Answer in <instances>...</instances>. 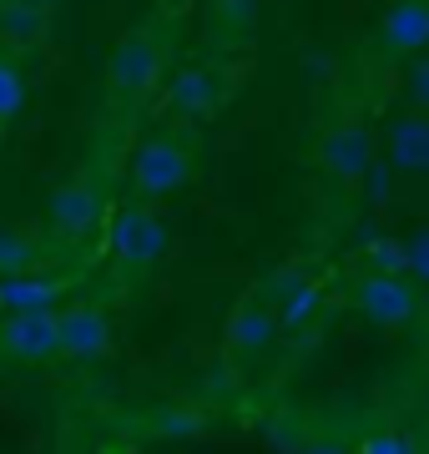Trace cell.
<instances>
[{
    "label": "cell",
    "mask_w": 429,
    "mask_h": 454,
    "mask_svg": "<svg viewBox=\"0 0 429 454\" xmlns=\"http://www.w3.org/2000/svg\"><path fill=\"white\" fill-rule=\"evenodd\" d=\"M354 309L374 328H404L419 318L425 293H419V283L410 273H363L354 283Z\"/></svg>",
    "instance_id": "obj_1"
},
{
    "label": "cell",
    "mask_w": 429,
    "mask_h": 454,
    "mask_svg": "<svg viewBox=\"0 0 429 454\" xmlns=\"http://www.w3.org/2000/svg\"><path fill=\"white\" fill-rule=\"evenodd\" d=\"M167 247H172V232L147 202H132V207H121L112 217V258L121 268H136V273H147L157 262L167 258Z\"/></svg>",
    "instance_id": "obj_2"
},
{
    "label": "cell",
    "mask_w": 429,
    "mask_h": 454,
    "mask_svg": "<svg viewBox=\"0 0 429 454\" xmlns=\"http://www.w3.org/2000/svg\"><path fill=\"white\" fill-rule=\"evenodd\" d=\"M192 182V152L172 137H152V142L136 146L132 157V192L142 202H157V197H172Z\"/></svg>",
    "instance_id": "obj_3"
},
{
    "label": "cell",
    "mask_w": 429,
    "mask_h": 454,
    "mask_svg": "<svg viewBox=\"0 0 429 454\" xmlns=\"http://www.w3.org/2000/svg\"><path fill=\"white\" fill-rule=\"evenodd\" d=\"M157 82H162V41L152 31H132L121 35L112 51V86L121 91V97H147V91H157Z\"/></svg>",
    "instance_id": "obj_4"
},
{
    "label": "cell",
    "mask_w": 429,
    "mask_h": 454,
    "mask_svg": "<svg viewBox=\"0 0 429 454\" xmlns=\"http://www.w3.org/2000/svg\"><path fill=\"white\" fill-rule=\"evenodd\" d=\"M101 212H106V202H101L97 182L71 177V182H61V187L51 192V202H46V223H51V232H56V238L76 243V238H86V232H97Z\"/></svg>",
    "instance_id": "obj_5"
},
{
    "label": "cell",
    "mask_w": 429,
    "mask_h": 454,
    "mask_svg": "<svg viewBox=\"0 0 429 454\" xmlns=\"http://www.w3.org/2000/svg\"><path fill=\"white\" fill-rule=\"evenodd\" d=\"M0 348L11 358H26V364H41V358L61 354V313L41 309V313H11L0 324Z\"/></svg>",
    "instance_id": "obj_6"
},
{
    "label": "cell",
    "mask_w": 429,
    "mask_h": 454,
    "mask_svg": "<svg viewBox=\"0 0 429 454\" xmlns=\"http://www.w3.org/2000/svg\"><path fill=\"white\" fill-rule=\"evenodd\" d=\"M318 162L329 172L333 182H359L374 172V142H369V131L359 121H339V127L324 131V142H318Z\"/></svg>",
    "instance_id": "obj_7"
},
{
    "label": "cell",
    "mask_w": 429,
    "mask_h": 454,
    "mask_svg": "<svg viewBox=\"0 0 429 454\" xmlns=\"http://www.w3.org/2000/svg\"><path fill=\"white\" fill-rule=\"evenodd\" d=\"M112 333H116L112 318L97 303H71L61 313V354L76 358V364H91V358L112 354Z\"/></svg>",
    "instance_id": "obj_8"
},
{
    "label": "cell",
    "mask_w": 429,
    "mask_h": 454,
    "mask_svg": "<svg viewBox=\"0 0 429 454\" xmlns=\"http://www.w3.org/2000/svg\"><path fill=\"white\" fill-rule=\"evenodd\" d=\"M167 106L177 116H187V121L213 116L217 106H222V76L207 71V66H187V71H177L172 86H167Z\"/></svg>",
    "instance_id": "obj_9"
},
{
    "label": "cell",
    "mask_w": 429,
    "mask_h": 454,
    "mask_svg": "<svg viewBox=\"0 0 429 454\" xmlns=\"http://www.w3.org/2000/svg\"><path fill=\"white\" fill-rule=\"evenodd\" d=\"M379 41L389 56H419V51H429V0H394L384 11Z\"/></svg>",
    "instance_id": "obj_10"
},
{
    "label": "cell",
    "mask_w": 429,
    "mask_h": 454,
    "mask_svg": "<svg viewBox=\"0 0 429 454\" xmlns=\"http://www.w3.org/2000/svg\"><path fill=\"white\" fill-rule=\"evenodd\" d=\"M389 167L399 177H429V112H404L389 127Z\"/></svg>",
    "instance_id": "obj_11"
},
{
    "label": "cell",
    "mask_w": 429,
    "mask_h": 454,
    "mask_svg": "<svg viewBox=\"0 0 429 454\" xmlns=\"http://www.w3.org/2000/svg\"><path fill=\"white\" fill-rule=\"evenodd\" d=\"M278 333H283V324L268 303H243V309L228 318V348L232 354H263Z\"/></svg>",
    "instance_id": "obj_12"
},
{
    "label": "cell",
    "mask_w": 429,
    "mask_h": 454,
    "mask_svg": "<svg viewBox=\"0 0 429 454\" xmlns=\"http://www.w3.org/2000/svg\"><path fill=\"white\" fill-rule=\"evenodd\" d=\"M61 293L66 288H61L56 278H35V273L0 278V309L5 313H41V309H56Z\"/></svg>",
    "instance_id": "obj_13"
},
{
    "label": "cell",
    "mask_w": 429,
    "mask_h": 454,
    "mask_svg": "<svg viewBox=\"0 0 429 454\" xmlns=\"http://www.w3.org/2000/svg\"><path fill=\"white\" fill-rule=\"evenodd\" d=\"M318 309H324V288L303 278V283H298V288L278 303V324H283V333H298L303 324H314V313H318Z\"/></svg>",
    "instance_id": "obj_14"
},
{
    "label": "cell",
    "mask_w": 429,
    "mask_h": 454,
    "mask_svg": "<svg viewBox=\"0 0 429 454\" xmlns=\"http://www.w3.org/2000/svg\"><path fill=\"white\" fill-rule=\"evenodd\" d=\"M35 258H41V247H35L26 232H11V227H0V278L31 273Z\"/></svg>",
    "instance_id": "obj_15"
},
{
    "label": "cell",
    "mask_w": 429,
    "mask_h": 454,
    "mask_svg": "<svg viewBox=\"0 0 429 454\" xmlns=\"http://www.w3.org/2000/svg\"><path fill=\"white\" fill-rule=\"evenodd\" d=\"M0 26L16 35V41H35V35L46 31V11H41L35 0H5V11H0Z\"/></svg>",
    "instance_id": "obj_16"
},
{
    "label": "cell",
    "mask_w": 429,
    "mask_h": 454,
    "mask_svg": "<svg viewBox=\"0 0 429 454\" xmlns=\"http://www.w3.org/2000/svg\"><path fill=\"white\" fill-rule=\"evenodd\" d=\"M152 429L162 439H198L202 429H207V414H198V409H162L157 419H152Z\"/></svg>",
    "instance_id": "obj_17"
},
{
    "label": "cell",
    "mask_w": 429,
    "mask_h": 454,
    "mask_svg": "<svg viewBox=\"0 0 429 454\" xmlns=\"http://www.w3.org/2000/svg\"><path fill=\"white\" fill-rule=\"evenodd\" d=\"M369 273H410V243H399V238H374L369 243Z\"/></svg>",
    "instance_id": "obj_18"
},
{
    "label": "cell",
    "mask_w": 429,
    "mask_h": 454,
    "mask_svg": "<svg viewBox=\"0 0 429 454\" xmlns=\"http://www.w3.org/2000/svg\"><path fill=\"white\" fill-rule=\"evenodd\" d=\"M20 106H26V76H20L16 61L0 56V121H11Z\"/></svg>",
    "instance_id": "obj_19"
},
{
    "label": "cell",
    "mask_w": 429,
    "mask_h": 454,
    "mask_svg": "<svg viewBox=\"0 0 429 454\" xmlns=\"http://www.w3.org/2000/svg\"><path fill=\"white\" fill-rule=\"evenodd\" d=\"M359 454H425V450H419L410 434H394V429H384V434H369V439H363Z\"/></svg>",
    "instance_id": "obj_20"
},
{
    "label": "cell",
    "mask_w": 429,
    "mask_h": 454,
    "mask_svg": "<svg viewBox=\"0 0 429 454\" xmlns=\"http://www.w3.org/2000/svg\"><path fill=\"white\" fill-rule=\"evenodd\" d=\"M253 16H258V0H217V20L232 31H248Z\"/></svg>",
    "instance_id": "obj_21"
},
{
    "label": "cell",
    "mask_w": 429,
    "mask_h": 454,
    "mask_svg": "<svg viewBox=\"0 0 429 454\" xmlns=\"http://www.w3.org/2000/svg\"><path fill=\"white\" fill-rule=\"evenodd\" d=\"M410 101H414V112H429V56H419L410 66Z\"/></svg>",
    "instance_id": "obj_22"
},
{
    "label": "cell",
    "mask_w": 429,
    "mask_h": 454,
    "mask_svg": "<svg viewBox=\"0 0 429 454\" xmlns=\"http://www.w3.org/2000/svg\"><path fill=\"white\" fill-rule=\"evenodd\" d=\"M410 278L414 283H429V227L410 238Z\"/></svg>",
    "instance_id": "obj_23"
},
{
    "label": "cell",
    "mask_w": 429,
    "mask_h": 454,
    "mask_svg": "<svg viewBox=\"0 0 429 454\" xmlns=\"http://www.w3.org/2000/svg\"><path fill=\"white\" fill-rule=\"evenodd\" d=\"M298 454H359V444H344V439H308Z\"/></svg>",
    "instance_id": "obj_24"
},
{
    "label": "cell",
    "mask_w": 429,
    "mask_h": 454,
    "mask_svg": "<svg viewBox=\"0 0 429 454\" xmlns=\"http://www.w3.org/2000/svg\"><path fill=\"white\" fill-rule=\"evenodd\" d=\"M389 177H394V167H374V172H369V192H374V202L389 197Z\"/></svg>",
    "instance_id": "obj_25"
},
{
    "label": "cell",
    "mask_w": 429,
    "mask_h": 454,
    "mask_svg": "<svg viewBox=\"0 0 429 454\" xmlns=\"http://www.w3.org/2000/svg\"><path fill=\"white\" fill-rule=\"evenodd\" d=\"M425 419H429V394H425Z\"/></svg>",
    "instance_id": "obj_26"
},
{
    "label": "cell",
    "mask_w": 429,
    "mask_h": 454,
    "mask_svg": "<svg viewBox=\"0 0 429 454\" xmlns=\"http://www.w3.org/2000/svg\"><path fill=\"white\" fill-rule=\"evenodd\" d=\"M425 454H429V450H425Z\"/></svg>",
    "instance_id": "obj_27"
}]
</instances>
